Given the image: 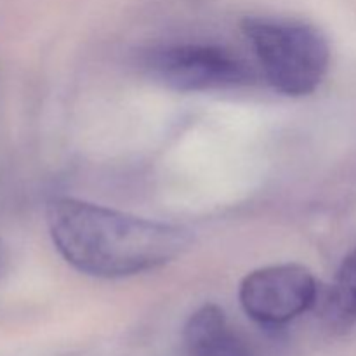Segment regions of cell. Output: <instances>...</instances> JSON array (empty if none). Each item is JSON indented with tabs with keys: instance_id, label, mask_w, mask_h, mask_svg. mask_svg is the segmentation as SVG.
I'll return each instance as SVG.
<instances>
[{
	"instance_id": "1",
	"label": "cell",
	"mask_w": 356,
	"mask_h": 356,
	"mask_svg": "<svg viewBox=\"0 0 356 356\" xmlns=\"http://www.w3.org/2000/svg\"><path fill=\"white\" fill-rule=\"evenodd\" d=\"M47 225L66 263L97 278L134 277L162 268L191 242L190 233L179 226L70 197L49 202Z\"/></svg>"
},
{
	"instance_id": "2",
	"label": "cell",
	"mask_w": 356,
	"mask_h": 356,
	"mask_svg": "<svg viewBox=\"0 0 356 356\" xmlns=\"http://www.w3.org/2000/svg\"><path fill=\"white\" fill-rule=\"evenodd\" d=\"M242 31L278 92L308 96L327 75L330 49L318 28L282 17L250 16L242 21Z\"/></svg>"
},
{
	"instance_id": "3",
	"label": "cell",
	"mask_w": 356,
	"mask_h": 356,
	"mask_svg": "<svg viewBox=\"0 0 356 356\" xmlns=\"http://www.w3.org/2000/svg\"><path fill=\"white\" fill-rule=\"evenodd\" d=\"M143 68L155 82L179 92L229 89L254 80L252 70L229 51L216 45L174 44L149 49Z\"/></svg>"
},
{
	"instance_id": "4",
	"label": "cell",
	"mask_w": 356,
	"mask_h": 356,
	"mask_svg": "<svg viewBox=\"0 0 356 356\" xmlns=\"http://www.w3.org/2000/svg\"><path fill=\"white\" fill-rule=\"evenodd\" d=\"M240 305L264 327H282L318 302V285L301 264H273L247 275L240 284Z\"/></svg>"
},
{
	"instance_id": "5",
	"label": "cell",
	"mask_w": 356,
	"mask_h": 356,
	"mask_svg": "<svg viewBox=\"0 0 356 356\" xmlns=\"http://www.w3.org/2000/svg\"><path fill=\"white\" fill-rule=\"evenodd\" d=\"M186 356H256L219 306L205 305L188 318L183 330Z\"/></svg>"
},
{
	"instance_id": "6",
	"label": "cell",
	"mask_w": 356,
	"mask_h": 356,
	"mask_svg": "<svg viewBox=\"0 0 356 356\" xmlns=\"http://www.w3.org/2000/svg\"><path fill=\"white\" fill-rule=\"evenodd\" d=\"M322 315L334 329L356 323V249L341 264L336 280L322 301Z\"/></svg>"
},
{
	"instance_id": "7",
	"label": "cell",
	"mask_w": 356,
	"mask_h": 356,
	"mask_svg": "<svg viewBox=\"0 0 356 356\" xmlns=\"http://www.w3.org/2000/svg\"><path fill=\"white\" fill-rule=\"evenodd\" d=\"M3 266H6V259H3V250L2 247H0V278H2L3 275Z\"/></svg>"
}]
</instances>
